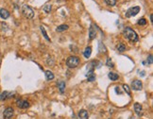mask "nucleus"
Wrapping results in <instances>:
<instances>
[{"mask_svg": "<svg viewBox=\"0 0 153 119\" xmlns=\"http://www.w3.org/2000/svg\"><path fill=\"white\" fill-rule=\"evenodd\" d=\"M58 87H59V89H60V94H63V93H64V90H65V82H64V81L58 82Z\"/></svg>", "mask_w": 153, "mask_h": 119, "instance_id": "16", "label": "nucleus"}, {"mask_svg": "<svg viewBox=\"0 0 153 119\" xmlns=\"http://www.w3.org/2000/svg\"><path fill=\"white\" fill-rule=\"evenodd\" d=\"M68 28H69V26H67V25H60V26H59L58 27H57L56 30L58 31V32H63V31L67 30Z\"/></svg>", "mask_w": 153, "mask_h": 119, "instance_id": "15", "label": "nucleus"}, {"mask_svg": "<svg viewBox=\"0 0 153 119\" xmlns=\"http://www.w3.org/2000/svg\"><path fill=\"white\" fill-rule=\"evenodd\" d=\"M147 63H148V64H151V63H152V55H149V57L147 58Z\"/></svg>", "mask_w": 153, "mask_h": 119, "instance_id": "27", "label": "nucleus"}, {"mask_svg": "<svg viewBox=\"0 0 153 119\" xmlns=\"http://www.w3.org/2000/svg\"><path fill=\"white\" fill-rule=\"evenodd\" d=\"M131 87H132L133 90H135V91H140V90H142L143 88V84H142V81L141 80H133L132 83H131Z\"/></svg>", "mask_w": 153, "mask_h": 119, "instance_id": "7", "label": "nucleus"}, {"mask_svg": "<svg viewBox=\"0 0 153 119\" xmlns=\"http://www.w3.org/2000/svg\"><path fill=\"white\" fill-rule=\"evenodd\" d=\"M97 36V30H96V26L95 25H91L90 29H89V38L90 40H93Z\"/></svg>", "mask_w": 153, "mask_h": 119, "instance_id": "8", "label": "nucleus"}, {"mask_svg": "<svg viewBox=\"0 0 153 119\" xmlns=\"http://www.w3.org/2000/svg\"><path fill=\"white\" fill-rule=\"evenodd\" d=\"M10 96V94L9 92H3L1 95H0V99L1 100H4V99H7Z\"/></svg>", "mask_w": 153, "mask_h": 119, "instance_id": "20", "label": "nucleus"}, {"mask_svg": "<svg viewBox=\"0 0 153 119\" xmlns=\"http://www.w3.org/2000/svg\"><path fill=\"white\" fill-rule=\"evenodd\" d=\"M118 78H119L118 75L115 74V73H113V72L109 73V79H110L111 80H117Z\"/></svg>", "mask_w": 153, "mask_h": 119, "instance_id": "19", "label": "nucleus"}, {"mask_svg": "<svg viewBox=\"0 0 153 119\" xmlns=\"http://www.w3.org/2000/svg\"><path fill=\"white\" fill-rule=\"evenodd\" d=\"M3 114H4V118L10 119L14 114V110L12 108H10V107H9V108H7V109L4 111Z\"/></svg>", "mask_w": 153, "mask_h": 119, "instance_id": "5", "label": "nucleus"}, {"mask_svg": "<svg viewBox=\"0 0 153 119\" xmlns=\"http://www.w3.org/2000/svg\"><path fill=\"white\" fill-rule=\"evenodd\" d=\"M91 54H92V48H91L90 46H87L86 48H85V50H84V52H83L84 57H85L86 59H89V58L91 57Z\"/></svg>", "mask_w": 153, "mask_h": 119, "instance_id": "13", "label": "nucleus"}, {"mask_svg": "<svg viewBox=\"0 0 153 119\" xmlns=\"http://www.w3.org/2000/svg\"><path fill=\"white\" fill-rule=\"evenodd\" d=\"M123 88H124V90H125V92L129 95V96H130V87L129 86L127 85V84H124L123 85Z\"/></svg>", "mask_w": 153, "mask_h": 119, "instance_id": "25", "label": "nucleus"}, {"mask_svg": "<svg viewBox=\"0 0 153 119\" xmlns=\"http://www.w3.org/2000/svg\"><path fill=\"white\" fill-rule=\"evenodd\" d=\"M126 49H127V47L124 43H119V44L117 46V50H118V52H124Z\"/></svg>", "mask_w": 153, "mask_h": 119, "instance_id": "22", "label": "nucleus"}, {"mask_svg": "<svg viewBox=\"0 0 153 119\" xmlns=\"http://www.w3.org/2000/svg\"><path fill=\"white\" fill-rule=\"evenodd\" d=\"M86 77L89 81H94V80H96V75L94 74V71H92V70H91V71H88Z\"/></svg>", "mask_w": 153, "mask_h": 119, "instance_id": "12", "label": "nucleus"}, {"mask_svg": "<svg viewBox=\"0 0 153 119\" xmlns=\"http://www.w3.org/2000/svg\"><path fill=\"white\" fill-rule=\"evenodd\" d=\"M119 87H115V92L117 93V94H119V95H121V94H122V92H120L119 91Z\"/></svg>", "mask_w": 153, "mask_h": 119, "instance_id": "28", "label": "nucleus"}, {"mask_svg": "<svg viewBox=\"0 0 153 119\" xmlns=\"http://www.w3.org/2000/svg\"><path fill=\"white\" fill-rule=\"evenodd\" d=\"M140 7L139 6H135V7H131L130 8L129 10L126 11V14H125V16L127 18H130V17H132V16H135L136 14H138V12L140 11Z\"/></svg>", "mask_w": 153, "mask_h": 119, "instance_id": "4", "label": "nucleus"}, {"mask_svg": "<svg viewBox=\"0 0 153 119\" xmlns=\"http://www.w3.org/2000/svg\"><path fill=\"white\" fill-rule=\"evenodd\" d=\"M150 22H151V23H153V14H150Z\"/></svg>", "mask_w": 153, "mask_h": 119, "instance_id": "29", "label": "nucleus"}, {"mask_svg": "<svg viewBox=\"0 0 153 119\" xmlns=\"http://www.w3.org/2000/svg\"><path fill=\"white\" fill-rule=\"evenodd\" d=\"M43 10H44V12H47V13H49L50 11H51V9H52V5L49 3H47L44 6H43Z\"/></svg>", "mask_w": 153, "mask_h": 119, "instance_id": "18", "label": "nucleus"}, {"mask_svg": "<svg viewBox=\"0 0 153 119\" xmlns=\"http://www.w3.org/2000/svg\"><path fill=\"white\" fill-rule=\"evenodd\" d=\"M98 51L100 53H105L107 51L106 46H104V43H102V42H99V44H98Z\"/></svg>", "mask_w": 153, "mask_h": 119, "instance_id": "17", "label": "nucleus"}, {"mask_svg": "<svg viewBox=\"0 0 153 119\" xmlns=\"http://www.w3.org/2000/svg\"><path fill=\"white\" fill-rule=\"evenodd\" d=\"M45 79H47V80H52V79H54V74L53 72H51L50 70H47V71H45Z\"/></svg>", "mask_w": 153, "mask_h": 119, "instance_id": "14", "label": "nucleus"}, {"mask_svg": "<svg viewBox=\"0 0 153 119\" xmlns=\"http://www.w3.org/2000/svg\"><path fill=\"white\" fill-rule=\"evenodd\" d=\"M105 2H106V4L108 6L113 7L116 4V0H105Z\"/></svg>", "mask_w": 153, "mask_h": 119, "instance_id": "23", "label": "nucleus"}, {"mask_svg": "<svg viewBox=\"0 0 153 119\" xmlns=\"http://www.w3.org/2000/svg\"><path fill=\"white\" fill-rule=\"evenodd\" d=\"M80 64V59L76 56H70L66 60V65L69 68H76Z\"/></svg>", "mask_w": 153, "mask_h": 119, "instance_id": "3", "label": "nucleus"}, {"mask_svg": "<svg viewBox=\"0 0 153 119\" xmlns=\"http://www.w3.org/2000/svg\"><path fill=\"white\" fill-rule=\"evenodd\" d=\"M138 25H139V26H146V20L145 19V18H141V19H139V21H138Z\"/></svg>", "mask_w": 153, "mask_h": 119, "instance_id": "24", "label": "nucleus"}, {"mask_svg": "<svg viewBox=\"0 0 153 119\" xmlns=\"http://www.w3.org/2000/svg\"><path fill=\"white\" fill-rule=\"evenodd\" d=\"M79 116L80 119H89V113L86 110H80L79 112Z\"/></svg>", "mask_w": 153, "mask_h": 119, "instance_id": "9", "label": "nucleus"}, {"mask_svg": "<svg viewBox=\"0 0 153 119\" xmlns=\"http://www.w3.org/2000/svg\"><path fill=\"white\" fill-rule=\"evenodd\" d=\"M16 104L19 108H21V109H27V108H28L30 106L28 101H27V100H23V99H18L16 101Z\"/></svg>", "mask_w": 153, "mask_h": 119, "instance_id": "6", "label": "nucleus"}, {"mask_svg": "<svg viewBox=\"0 0 153 119\" xmlns=\"http://www.w3.org/2000/svg\"><path fill=\"white\" fill-rule=\"evenodd\" d=\"M107 65L111 66V67H113V63H112V60H111V59L107 60Z\"/></svg>", "mask_w": 153, "mask_h": 119, "instance_id": "26", "label": "nucleus"}, {"mask_svg": "<svg viewBox=\"0 0 153 119\" xmlns=\"http://www.w3.org/2000/svg\"><path fill=\"white\" fill-rule=\"evenodd\" d=\"M0 17L2 19H8L10 17V12L5 9H1L0 10Z\"/></svg>", "mask_w": 153, "mask_h": 119, "instance_id": "10", "label": "nucleus"}, {"mask_svg": "<svg viewBox=\"0 0 153 119\" xmlns=\"http://www.w3.org/2000/svg\"><path fill=\"white\" fill-rule=\"evenodd\" d=\"M134 111H135V112H136L138 115H141L142 114V111H143L142 105L139 104V103H135L134 104Z\"/></svg>", "mask_w": 153, "mask_h": 119, "instance_id": "11", "label": "nucleus"}, {"mask_svg": "<svg viewBox=\"0 0 153 119\" xmlns=\"http://www.w3.org/2000/svg\"><path fill=\"white\" fill-rule=\"evenodd\" d=\"M21 10H22V14H23L27 19H31V18H33L34 11L28 5H23Z\"/></svg>", "mask_w": 153, "mask_h": 119, "instance_id": "2", "label": "nucleus"}, {"mask_svg": "<svg viewBox=\"0 0 153 119\" xmlns=\"http://www.w3.org/2000/svg\"><path fill=\"white\" fill-rule=\"evenodd\" d=\"M41 31H42V33H43L44 39L47 40V41H48V42H51V40L49 39V37H48V35H47V31H45V29H44V27H43V26H41Z\"/></svg>", "mask_w": 153, "mask_h": 119, "instance_id": "21", "label": "nucleus"}, {"mask_svg": "<svg viewBox=\"0 0 153 119\" xmlns=\"http://www.w3.org/2000/svg\"><path fill=\"white\" fill-rule=\"evenodd\" d=\"M123 35L125 38L130 41V42H137L138 41V35L137 33L133 29H131L130 27H126L123 31Z\"/></svg>", "mask_w": 153, "mask_h": 119, "instance_id": "1", "label": "nucleus"}]
</instances>
